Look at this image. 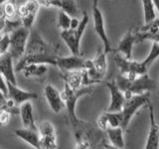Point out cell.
<instances>
[{"instance_id": "cell-20", "label": "cell", "mask_w": 159, "mask_h": 149, "mask_svg": "<svg viewBox=\"0 0 159 149\" xmlns=\"http://www.w3.org/2000/svg\"><path fill=\"white\" fill-rule=\"evenodd\" d=\"M47 72V65L41 64H30L22 70V73L26 78H42Z\"/></svg>"}, {"instance_id": "cell-32", "label": "cell", "mask_w": 159, "mask_h": 149, "mask_svg": "<svg viewBox=\"0 0 159 149\" xmlns=\"http://www.w3.org/2000/svg\"><path fill=\"white\" fill-rule=\"evenodd\" d=\"M103 146H104V149H121V148H119V147H116V146H114L112 145V144L111 143H103Z\"/></svg>"}, {"instance_id": "cell-31", "label": "cell", "mask_w": 159, "mask_h": 149, "mask_svg": "<svg viewBox=\"0 0 159 149\" xmlns=\"http://www.w3.org/2000/svg\"><path fill=\"white\" fill-rule=\"evenodd\" d=\"M80 23H81V21L77 18V17H74L72 18V24H71V29L73 30H76L78 29V27L80 26Z\"/></svg>"}, {"instance_id": "cell-1", "label": "cell", "mask_w": 159, "mask_h": 149, "mask_svg": "<svg viewBox=\"0 0 159 149\" xmlns=\"http://www.w3.org/2000/svg\"><path fill=\"white\" fill-rule=\"evenodd\" d=\"M159 57V44L153 43L152 47L147 57L141 62L131 61L124 58L122 55L116 54L114 56V62H116L117 68L120 71L121 76L126 78L129 81L136 79L139 77L146 74L148 72L149 67L151 66L152 63Z\"/></svg>"}, {"instance_id": "cell-25", "label": "cell", "mask_w": 159, "mask_h": 149, "mask_svg": "<svg viewBox=\"0 0 159 149\" xmlns=\"http://www.w3.org/2000/svg\"><path fill=\"white\" fill-rule=\"evenodd\" d=\"M61 10L66 12L72 18L76 17L78 15V7L75 0H62V7Z\"/></svg>"}, {"instance_id": "cell-16", "label": "cell", "mask_w": 159, "mask_h": 149, "mask_svg": "<svg viewBox=\"0 0 159 149\" xmlns=\"http://www.w3.org/2000/svg\"><path fill=\"white\" fill-rule=\"evenodd\" d=\"M98 125L102 130H107L108 128L119 127L122 125V115L121 111L108 112L106 111L102 113L98 119Z\"/></svg>"}, {"instance_id": "cell-8", "label": "cell", "mask_w": 159, "mask_h": 149, "mask_svg": "<svg viewBox=\"0 0 159 149\" xmlns=\"http://www.w3.org/2000/svg\"><path fill=\"white\" fill-rule=\"evenodd\" d=\"M93 28L96 31L98 38L101 39L103 45V50L107 54L116 52L111 47V43L109 41L108 36L106 31V26H104V19L102 12L101 9L98 7H93Z\"/></svg>"}, {"instance_id": "cell-35", "label": "cell", "mask_w": 159, "mask_h": 149, "mask_svg": "<svg viewBox=\"0 0 159 149\" xmlns=\"http://www.w3.org/2000/svg\"><path fill=\"white\" fill-rule=\"evenodd\" d=\"M6 1H7V0H1V4L5 3V2H6Z\"/></svg>"}, {"instance_id": "cell-14", "label": "cell", "mask_w": 159, "mask_h": 149, "mask_svg": "<svg viewBox=\"0 0 159 149\" xmlns=\"http://www.w3.org/2000/svg\"><path fill=\"white\" fill-rule=\"evenodd\" d=\"M136 43H138L136 32L133 33L132 30L129 29L128 31L124 34V36L121 38L120 41H119L117 48L116 50V53L122 55V56L127 60H131L133 46Z\"/></svg>"}, {"instance_id": "cell-17", "label": "cell", "mask_w": 159, "mask_h": 149, "mask_svg": "<svg viewBox=\"0 0 159 149\" xmlns=\"http://www.w3.org/2000/svg\"><path fill=\"white\" fill-rule=\"evenodd\" d=\"M13 57L9 52L1 55L0 57V73L1 76L6 79V81L17 86L16 77H15V70L13 67Z\"/></svg>"}, {"instance_id": "cell-33", "label": "cell", "mask_w": 159, "mask_h": 149, "mask_svg": "<svg viewBox=\"0 0 159 149\" xmlns=\"http://www.w3.org/2000/svg\"><path fill=\"white\" fill-rule=\"evenodd\" d=\"M153 1V4H154V7L157 10V12L159 14V0H152Z\"/></svg>"}, {"instance_id": "cell-6", "label": "cell", "mask_w": 159, "mask_h": 149, "mask_svg": "<svg viewBox=\"0 0 159 149\" xmlns=\"http://www.w3.org/2000/svg\"><path fill=\"white\" fill-rule=\"evenodd\" d=\"M58 55V48L48 44L40 36L38 32L33 31L30 34L26 51L24 56H33V55Z\"/></svg>"}, {"instance_id": "cell-23", "label": "cell", "mask_w": 159, "mask_h": 149, "mask_svg": "<svg viewBox=\"0 0 159 149\" xmlns=\"http://www.w3.org/2000/svg\"><path fill=\"white\" fill-rule=\"evenodd\" d=\"M142 8H143V15H144V22L149 23L156 19L155 14V7L152 0H141Z\"/></svg>"}, {"instance_id": "cell-7", "label": "cell", "mask_w": 159, "mask_h": 149, "mask_svg": "<svg viewBox=\"0 0 159 149\" xmlns=\"http://www.w3.org/2000/svg\"><path fill=\"white\" fill-rule=\"evenodd\" d=\"M57 67L61 72H73L83 71V70L93 69L92 60H84L80 56L72 55L69 57H59L57 61Z\"/></svg>"}, {"instance_id": "cell-4", "label": "cell", "mask_w": 159, "mask_h": 149, "mask_svg": "<svg viewBox=\"0 0 159 149\" xmlns=\"http://www.w3.org/2000/svg\"><path fill=\"white\" fill-rule=\"evenodd\" d=\"M150 93H145L143 94H138V96H133L132 97L126 99L124 103L123 108L121 111L122 115V125L123 129H126L129 122L131 121L132 117L134 116L139 108L146 106L150 103Z\"/></svg>"}, {"instance_id": "cell-5", "label": "cell", "mask_w": 159, "mask_h": 149, "mask_svg": "<svg viewBox=\"0 0 159 149\" xmlns=\"http://www.w3.org/2000/svg\"><path fill=\"white\" fill-rule=\"evenodd\" d=\"M31 30L26 27H20L12 33H10V49L9 53L11 54L14 60L19 62L24 56L26 51L27 44L29 41Z\"/></svg>"}, {"instance_id": "cell-27", "label": "cell", "mask_w": 159, "mask_h": 149, "mask_svg": "<svg viewBox=\"0 0 159 149\" xmlns=\"http://www.w3.org/2000/svg\"><path fill=\"white\" fill-rule=\"evenodd\" d=\"M38 3L46 8H51V7H56L60 8L62 7V0H37Z\"/></svg>"}, {"instance_id": "cell-11", "label": "cell", "mask_w": 159, "mask_h": 149, "mask_svg": "<svg viewBox=\"0 0 159 149\" xmlns=\"http://www.w3.org/2000/svg\"><path fill=\"white\" fill-rule=\"evenodd\" d=\"M41 149H57L56 130L50 121H44L38 126Z\"/></svg>"}, {"instance_id": "cell-18", "label": "cell", "mask_w": 159, "mask_h": 149, "mask_svg": "<svg viewBox=\"0 0 159 149\" xmlns=\"http://www.w3.org/2000/svg\"><path fill=\"white\" fill-rule=\"evenodd\" d=\"M14 133L18 138L29 144L30 146L34 147L35 149H41V146H40V135L38 130H33V129L23 127L16 129Z\"/></svg>"}, {"instance_id": "cell-13", "label": "cell", "mask_w": 159, "mask_h": 149, "mask_svg": "<svg viewBox=\"0 0 159 149\" xmlns=\"http://www.w3.org/2000/svg\"><path fill=\"white\" fill-rule=\"evenodd\" d=\"M44 96L53 112L60 113L64 107H66V103L64 102L62 93H60L51 84H48L45 86Z\"/></svg>"}, {"instance_id": "cell-30", "label": "cell", "mask_w": 159, "mask_h": 149, "mask_svg": "<svg viewBox=\"0 0 159 149\" xmlns=\"http://www.w3.org/2000/svg\"><path fill=\"white\" fill-rule=\"evenodd\" d=\"M0 93H1V97H8V82L6 79L1 76V86H0Z\"/></svg>"}, {"instance_id": "cell-24", "label": "cell", "mask_w": 159, "mask_h": 149, "mask_svg": "<svg viewBox=\"0 0 159 149\" xmlns=\"http://www.w3.org/2000/svg\"><path fill=\"white\" fill-rule=\"evenodd\" d=\"M72 24V17L68 15L63 10L59 12L58 18H57V27L60 29V31H66V30L71 29Z\"/></svg>"}, {"instance_id": "cell-12", "label": "cell", "mask_w": 159, "mask_h": 149, "mask_svg": "<svg viewBox=\"0 0 159 149\" xmlns=\"http://www.w3.org/2000/svg\"><path fill=\"white\" fill-rule=\"evenodd\" d=\"M147 106L149 111L150 126H149V131L144 149H159V124L155 119V112H154V108L151 102Z\"/></svg>"}, {"instance_id": "cell-21", "label": "cell", "mask_w": 159, "mask_h": 149, "mask_svg": "<svg viewBox=\"0 0 159 149\" xmlns=\"http://www.w3.org/2000/svg\"><path fill=\"white\" fill-rule=\"evenodd\" d=\"M123 130L124 129L120 126L108 128L107 130V133L109 143L116 147L123 149L124 145H125V143H124V138H123Z\"/></svg>"}, {"instance_id": "cell-26", "label": "cell", "mask_w": 159, "mask_h": 149, "mask_svg": "<svg viewBox=\"0 0 159 149\" xmlns=\"http://www.w3.org/2000/svg\"><path fill=\"white\" fill-rule=\"evenodd\" d=\"M10 49V34H1L0 39V54L4 55L9 52Z\"/></svg>"}, {"instance_id": "cell-34", "label": "cell", "mask_w": 159, "mask_h": 149, "mask_svg": "<svg viewBox=\"0 0 159 149\" xmlns=\"http://www.w3.org/2000/svg\"><path fill=\"white\" fill-rule=\"evenodd\" d=\"M98 2H99V0H93V7H98Z\"/></svg>"}, {"instance_id": "cell-22", "label": "cell", "mask_w": 159, "mask_h": 149, "mask_svg": "<svg viewBox=\"0 0 159 149\" xmlns=\"http://www.w3.org/2000/svg\"><path fill=\"white\" fill-rule=\"evenodd\" d=\"M1 15L7 20H14L19 17L18 8L16 7L15 0H7L6 2L1 4Z\"/></svg>"}, {"instance_id": "cell-2", "label": "cell", "mask_w": 159, "mask_h": 149, "mask_svg": "<svg viewBox=\"0 0 159 149\" xmlns=\"http://www.w3.org/2000/svg\"><path fill=\"white\" fill-rule=\"evenodd\" d=\"M116 82L120 91L124 93L126 99L132 97L133 96L149 93L156 88L155 81L149 77L148 74H143L133 81H129L121 74H118L116 79Z\"/></svg>"}, {"instance_id": "cell-9", "label": "cell", "mask_w": 159, "mask_h": 149, "mask_svg": "<svg viewBox=\"0 0 159 149\" xmlns=\"http://www.w3.org/2000/svg\"><path fill=\"white\" fill-rule=\"evenodd\" d=\"M40 5L37 0H27L24 4L18 8V15L21 20L24 27L31 30L38 11L40 9Z\"/></svg>"}, {"instance_id": "cell-10", "label": "cell", "mask_w": 159, "mask_h": 149, "mask_svg": "<svg viewBox=\"0 0 159 149\" xmlns=\"http://www.w3.org/2000/svg\"><path fill=\"white\" fill-rule=\"evenodd\" d=\"M102 84H106V87L109 89L111 93V102L107 108V111L108 112H117L121 111L124 103L126 102V97L124 93L118 88L116 81L111 82H102Z\"/></svg>"}, {"instance_id": "cell-15", "label": "cell", "mask_w": 159, "mask_h": 149, "mask_svg": "<svg viewBox=\"0 0 159 149\" xmlns=\"http://www.w3.org/2000/svg\"><path fill=\"white\" fill-rule=\"evenodd\" d=\"M8 98L13 101L16 106H19V104L21 106L27 102L38 98V94L36 93L24 91L18 88L16 84L8 82Z\"/></svg>"}, {"instance_id": "cell-28", "label": "cell", "mask_w": 159, "mask_h": 149, "mask_svg": "<svg viewBox=\"0 0 159 149\" xmlns=\"http://www.w3.org/2000/svg\"><path fill=\"white\" fill-rule=\"evenodd\" d=\"M11 115H12V113L10 111L1 108V111H0V122H1L2 125H5V124L9 122Z\"/></svg>"}, {"instance_id": "cell-29", "label": "cell", "mask_w": 159, "mask_h": 149, "mask_svg": "<svg viewBox=\"0 0 159 149\" xmlns=\"http://www.w3.org/2000/svg\"><path fill=\"white\" fill-rule=\"evenodd\" d=\"M140 30H151V29H159V18L154 19L153 21L145 23L142 27L139 28Z\"/></svg>"}, {"instance_id": "cell-19", "label": "cell", "mask_w": 159, "mask_h": 149, "mask_svg": "<svg viewBox=\"0 0 159 149\" xmlns=\"http://www.w3.org/2000/svg\"><path fill=\"white\" fill-rule=\"evenodd\" d=\"M20 116L24 128L38 130V126L35 123V118L33 114V106L30 102H27L20 106Z\"/></svg>"}, {"instance_id": "cell-3", "label": "cell", "mask_w": 159, "mask_h": 149, "mask_svg": "<svg viewBox=\"0 0 159 149\" xmlns=\"http://www.w3.org/2000/svg\"><path fill=\"white\" fill-rule=\"evenodd\" d=\"M89 15L87 13H84L83 18L81 19V23L78 29L73 30L69 29L66 31H61L60 35L65 44L67 45L69 50L71 51L72 55L80 56V47H81V40L84 33L87 25L89 24Z\"/></svg>"}]
</instances>
